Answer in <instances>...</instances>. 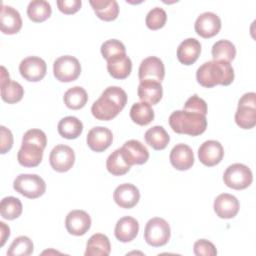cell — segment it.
<instances>
[{"mask_svg": "<svg viewBox=\"0 0 256 256\" xmlns=\"http://www.w3.org/2000/svg\"><path fill=\"white\" fill-rule=\"evenodd\" d=\"M127 103L126 92L118 86H109L101 96L92 104V115L101 121H109L115 118Z\"/></svg>", "mask_w": 256, "mask_h": 256, "instance_id": "6da1fadb", "label": "cell"}, {"mask_svg": "<svg viewBox=\"0 0 256 256\" xmlns=\"http://www.w3.org/2000/svg\"><path fill=\"white\" fill-rule=\"evenodd\" d=\"M196 79L205 88H212L216 85L228 86L234 80V70L230 62L211 60L197 69Z\"/></svg>", "mask_w": 256, "mask_h": 256, "instance_id": "7a4b0ae2", "label": "cell"}, {"mask_svg": "<svg viewBox=\"0 0 256 256\" xmlns=\"http://www.w3.org/2000/svg\"><path fill=\"white\" fill-rule=\"evenodd\" d=\"M169 125L178 134L198 136L205 132L207 119L203 114L176 110L169 116Z\"/></svg>", "mask_w": 256, "mask_h": 256, "instance_id": "3957f363", "label": "cell"}, {"mask_svg": "<svg viewBox=\"0 0 256 256\" xmlns=\"http://www.w3.org/2000/svg\"><path fill=\"white\" fill-rule=\"evenodd\" d=\"M13 188L26 198L36 199L45 193L46 183L37 174H19L13 182Z\"/></svg>", "mask_w": 256, "mask_h": 256, "instance_id": "277c9868", "label": "cell"}, {"mask_svg": "<svg viewBox=\"0 0 256 256\" xmlns=\"http://www.w3.org/2000/svg\"><path fill=\"white\" fill-rule=\"evenodd\" d=\"M235 122L242 129H251L256 125V94L248 92L238 101Z\"/></svg>", "mask_w": 256, "mask_h": 256, "instance_id": "5b68a950", "label": "cell"}, {"mask_svg": "<svg viewBox=\"0 0 256 256\" xmlns=\"http://www.w3.org/2000/svg\"><path fill=\"white\" fill-rule=\"evenodd\" d=\"M171 229L168 222L160 217L150 219L145 226L144 239L152 247H160L167 244L170 239Z\"/></svg>", "mask_w": 256, "mask_h": 256, "instance_id": "8992f818", "label": "cell"}, {"mask_svg": "<svg viewBox=\"0 0 256 256\" xmlns=\"http://www.w3.org/2000/svg\"><path fill=\"white\" fill-rule=\"evenodd\" d=\"M252 180V171L242 163H234L228 166L223 174L224 184L235 190L246 189L251 185Z\"/></svg>", "mask_w": 256, "mask_h": 256, "instance_id": "52a82bcc", "label": "cell"}, {"mask_svg": "<svg viewBox=\"0 0 256 256\" xmlns=\"http://www.w3.org/2000/svg\"><path fill=\"white\" fill-rule=\"evenodd\" d=\"M81 73V65L77 58L64 55L57 58L53 64L54 77L60 82L75 81Z\"/></svg>", "mask_w": 256, "mask_h": 256, "instance_id": "ba28073f", "label": "cell"}, {"mask_svg": "<svg viewBox=\"0 0 256 256\" xmlns=\"http://www.w3.org/2000/svg\"><path fill=\"white\" fill-rule=\"evenodd\" d=\"M49 162L55 171L67 172L74 165L75 153L71 147L64 144H58L51 150Z\"/></svg>", "mask_w": 256, "mask_h": 256, "instance_id": "9c48e42d", "label": "cell"}, {"mask_svg": "<svg viewBox=\"0 0 256 256\" xmlns=\"http://www.w3.org/2000/svg\"><path fill=\"white\" fill-rule=\"evenodd\" d=\"M47 71L46 62L37 56H29L19 64L21 76L30 82H38L44 78Z\"/></svg>", "mask_w": 256, "mask_h": 256, "instance_id": "30bf717a", "label": "cell"}, {"mask_svg": "<svg viewBox=\"0 0 256 256\" xmlns=\"http://www.w3.org/2000/svg\"><path fill=\"white\" fill-rule=\"evenodd\" d=\"M165 76V67L162 60L155 56L145 58L139 66L138 77L140 81L154 80L162 82Z\"/></svg>", "mask_w": 256, "mask_h": 256, "instance_id": "8fae6325", "label": "cell"}, {"mask_svg": "<svg viewBox=\"0 0 256 256\" xmlns=\"http://www.w3.org/2000/svg\"><path fill=\"white\" fill-rule=\"evenodd\" d=\"M126 162L132 165H142L149 159V151L144 144L138 140H128L120 148Z\"/></svg>", "mask_w": 256, "mask_h": 256, "instance_id": "7c38bea8", "label": "cell"}, {"mask_svg": "<svg viewBox=\"0 0 256 256\" xmlns=\"http://www.w3.org/2000/svg\"><path fill=\"white\" fill-rule=\"evenodd\" d=\"M195 32L203 38H211L217 35L221 29V20L213 12H204L200 14L194 24Z\"/></svg>", "mask_w": 256, "mask_h": 256, "instance_id": "4fadbf2b", "label": "cell"}, {"mask_svg": "<svg viewBox=\"0 0 256 256\" xmlns=\"http://www.w3.org/2000/svg\"><path fill=\"white\" fill-rule=\"evenodd\" d=\"M223 156L224 149L221 143L216 140H207L198 148L199 160L207 167H212L219 164L223 159Z\"/></svg>", "mask_w": 256, "mask_h": 256, "instance_id": "5bb4252c", "label": "cell"}, {"mask_svg": "<svg viewBox=\"0 0 256 256\" xmlns=\"http://www.w3.org/2000/svg\"><path fill=\"white\" fill-rule=\"evenodd\" d=\"M65 227L70 234L82 236L90 229L91 218L84 210H72L66 216Z\"/></svg>", "mask_w": 256, "mask_h": 256, "instance_id": "9a60e30c", "label": "cell"}, {"mask_svg": "<svg viewBox=\"0 0 256 256\" xmlns=\"http://www.w3.org/2000/svg\"><path fill=\"white\" fill-rule=\"evenodd\" d=\"M86 141L92 151L103 152L112 144L113 134L106 127L96 126L88 132Z\"/></svg>", "mask_w": 256, "mask_h": 256, "instance_id": "2e32d148", "label": "cell"}, {"mask_svg": "<svg viewBox=\"0 0 256 256\" xmlns=\"http://www.w3.org/2000/svg\"><path fill=\"white\" fill-rule=\"evenodd\" d=\"M115 203L121 208H133L140 199V192L136 186L130 183L120 184L116 187L113 193Z\"/></svg>", "mask_w": 256, "mask_h": 256, "instance_id": "e0dca14e", "label": "cell"}, {"mask_svg": "<svg viewBox=\"0 0 256 256\" xmlns=\"http://www.w3.org/2000/svg\"><path fill=\"white\" fill-rule=\"evenodd\" d=\"M214 211L219 218L231 219L235 217L239 211L240 205L238 199L228 193L219 194L214 200Z\"/></svg>", "mask_w": 256, "mask_h": 256, "instance_id": "ac0fdd59", "label": "cell"}, {"mask_svg": "<svg viewBox=\"0 0 256 256\" xmlns=\"http://www.w3.org/2000/svg\"><path fill=\"white\" fill-rule=\"evenodd\" d=\"M22 28L20 13L11 6L2 4L0 13V29L4 34H16Z\"/></svg>", "mask_w": 256, "mask_h": 256, "instance_id": "d6986e66", "label": "cell"}, {"mask_svg": "<svg viewBox=\"0 0 256 256\" xmlns=\"http://www.w3.org/2000/svg\"><path fill=\"white\" fill-rule=\"evenodd\" d=\"M170 163L177 170L184 171L190 169L194 164V154L187 144H177L170 152Z\"/></svg>", "mask_w": 256, "mask_h": 256, "instance_id": "ffe728a7", "label": "cell"}, {"mask_svg": "<svg viewBox=\"0 0 256 256\" xmlns=\"http://www.w3.org/2000/svg\"><path fill=\"white\" fill-rule=\"evenodd\" d=\"M43 151V148L34 143L22 142L17 154V160L24 167H36L42 161Z\"/></svg>", "mask_w": 256, "mask_h": 256, "instance_id": "44dd1931", "label": "cell"}, {"mask_svg": "<svg viewBox=\"0 0 256 256\" xmlns=\"http://www.w3.org/2000/svg\"><path fill=\"white\" fill-rule=\"evenodd\" d=\"M139 232L138 221L131 216H124L120 218L115 226L114 234L115 237L123 243L134 240Z\"/></svg>", "mask_w": 256, "mask_h": 256, "instance_id": "7402d4cb", "label": "cell"}, {"mask_svg": "<svg viewBox=\"0 0 256 256\" xmlns=\"http://www.w3.org/2000/svg\"><path fill=\"white\" fill-rule=\"evenodd\" d=\"M201 44L195 38H187L177 48V58L184 65H192L199 58Z\"/></svg>", "mask_w": 256, "mask_h": 256, "instance_id": "603a6c76", "label": "cell"}, {"mask_svg": "<svg viewBox=\"0 0 256 256\" xmlns=\"http://www.w3.org/2000/svg\"><path fill=\"white\" fill-rule=\"evenodd\" d=\"M137 94L142 102L155 105L162 98L163 88L160 82L154 80H143L140 81L138 85Z\"/></svg>", "mask_w": 256, "mask_h": 256, "instance_id": "cb8c5ba5", "label": "cell"}, {"mask_svg": "<svg viewBox=\"0 0 256 256\" xmlns=\"http://www.w3.org/2000/svg\"><path fill=\"white\" fill-rule=\"evenodd\" d=\"M111 244L109 238L101 233L93 234L86 244L85 256H107L110 254Z\"/></svg>", "mask_w": 256, "mask_h": 256, "instance_id": "d4e9b609", "label": "cell"}, {"mask_svg": "<svg viewBox=\"0 0 256 256\" xmlns=\"http://www.w3.org/2000/svg\"><path fill=\"white\" fill-rule=\"evenodd\" d=\"M92 6L96 16L104 21H113L118 17L119 5L115 0H91Z\"/></svg>", "mask_w": 256, "mask_h": 256, "instance_id": "484cf974", "label": "cell"}, {"mask_svg": "<svg viewBox=\"0 0 256 256\" xmlns=\"http://www.w3.org/2000/svg\"><path fill=\"white\" fill-rule=\"evenodd\" d=\"M107 70L115 79L127 78L132 70L131 59L125 54L107 61Z\"/></svg>", "mask_w": 256, "mask_h": 256, "instance_id": "4316f807", "label": "cell"}, {"mask_svg": "<svg viewBox=\"0 0 256 256\" xmlns=\"http://www.w3.org/2000/svg\"><path fill=\"white\" fill-rule=\"evenodd\" d=\"M57 130L60 136L66 139H76L83 131L82 122L74 116H67L62 118L58 125Z\"/></svg>", "mask_w": 256, "mask_h": 256, "instance_id": "83f0119b", "label": "cell"}, {"mask_svg": "<svg viewBox=\"0 0 256 256\" xmlns=\"http://www.w3.org/2000/svg\"><path fill=\"white\" fill-rule=\"evenodd\" d=\"M146 143L154 150H163L170 141V137L162 126H153L149 128L144 135Z\"/></svg>", "mask_w": 256, "mask_h": 256, "instance_id": "f1b7e54d", "label": "cell"}, {"mask_svg": "<svg viewBox=\"0 0 256 256\" xmlns=\"http://www.w3.org/2000/svg\"><path fill=\"white\" fill-rule=\"evenodd\" d=\"M131 120L141 126L148 125L154 119V111L150 104L146 102H136L130 109Z\"/></svg>", "mask_w": 256, "mask_h": 256, "instance_id": "f546056e", "label": "cell"}, {"mask_svg": "<svg viewBox=\"0 0 256 256\" xmlns=\"http://www.w3.org/2000/svg\"><path fill=\"white\" fill-rule=\"evenodd\" d=\"M65 105L72 110H78L85 106L88 101V94L83 87L74 86L69 88L63 97Z\"/></svg>", "mask_w": 256, "mask_h": 256, "instance_id": "4dcf8cb0", "label": "cell"}, {"mask_svg": "<svg viewBox=\"0 0 256 256\" xmlns=\"http://www.w3.org/2000/svg\"><path fill=\"white\" fill-rule=\"evenodd\" d=\"M51 5L45 0H33L27 7V15L29 19L36 23L47 20L51 16Z\"/></svg>", "mask_w": 256, "mask_h": 256, "instance_id": "1f68e13d", "label": "cell"}, {"mask_svg": "<svg viewBox=\"0 0 256 256\" xmlns=\"http://www.w3.org/2000/svg\"><path fill=\"white\" fill-rule=\"evenodd\" d=\"M212 57L215 61H232L236 56V48L229 40H219L212 46Z\"/></svg>", "mask_w": 256, "mask_h": 256, "instance_id": "d6a6232c", "label": "cell"}, {"mask_svg": "<svg viewBox=\"0 0 256 256\" xmlns=\"http://www.w3.org/2000/svg\"><path fill=\"white\" fill-rule=\"evenodd\" d=\"M106 168L112 175L122 176L130 170L131 166L126 162L120 148H118L108 156L106 160Z\"/></svg>", "mask_w": 256, "mask_h": 256, "instance_id": "836d02e7", "label": "cell"}, {"mask_svg": "<svg viewBox=\"0 0 256 256\" xmlns=\"http://www.w3.org/2000/svg\"><path fill=\"white\" fill-rule=\"evenodd\" d=\"M24 95V89L16 81L8 80L1 83V98L8 104H14L19 102Z\"/></svg>", "mask_w": 256, "mask_h": 256, "instance_id": "e575fe53", "label": "cell"}, {"mask_svg": "<svg viewBox=\"0 0 256 256\" xmlns=\"http://www.w3.org/2000/svg\"><path fill=\"white\" fill-rule=\"evenodd\" d=\"M23 207L21 201L13 196L4 197L0 203V213L4 219L14 220L22 213Z\"/></svg>", "mask_w": 256, "mask_h": 256, "instance_id": "d590c367", "label": "cell"}, {"mask_svg": "<svg viewBox=\"0 0 256 256\" xmlns=\"http://www.w3.org/2000/svg\"><path fill=\"white\" fill-rule=\"evenodd\" d=\"M34 246L32 240L27 236H19L13 240L9 249L8 256H29L33 253Z\"/></svg>", "mask_w": 256, "mask_h": 256, "instance_id": "8d00e7d4", "label": "cell"}, {"mask_svg": "<svg viewBox=\"0 0 256 256\" xmlns=\"http://www.w3.org/2000/svg\"><path fill=\"white\" fill-rule=\"evenodd\" d=\"M101 54L103 58L108 61L110 59H113L115 57L125 55L126 54V48L124 44L117 39H110L102 43L101 45Z\"/></svg>", "mask_w": 256, "mask_h": 256, "instance_id": "74e56055", "label": "cell"}, {"mask_svg": "<svg viewBox=\"0 0 256 256\" xmlns=\"http://www.w3.org/2000/svg\"><path fill=\"white\" fill-rule=\"evenodd\" d=\"M167 20V14L164 9L160 7L152 8L146 15V26L151 30H158L162 28Z\"/></svg>", "mask_w": 256, "mask_h": 256, "instance_id": "f35d334b", "label": "cell"}, {"mask_svg": "<svg viewBox=\"0 0 256 256\" xmlns=\"http://www.w3.org/2000/svg\"><path fill=\"white\" fill-rule=\"evenodd\" d=\"M183 110L193 113H199L206 116L207 114V104L206 102L200 98L198 95H193L190 98L187 99V101L184 104Z\"/></svg>", "mask_w": 256, "mask_h": 256, "instance_id": "ab89813d", "label": "cell"}, {"mask_svg": "<svg viewBox=\"0 0 256 256\" xmlns=\"http://www.w3.org/2000/svg\"><path fill=\"white\" fill-rule=\"evenodd\" d=\"M22 142L34 143L40 146L41 148L45 149L47 145V137H46V134L40 129H30L24 133Z\"/></svg>", "mask_w": 256, "mask_h": 256, "instance_id": "60d3db41", "label": "cell"}, {"mask_svg": "<svg viewBox=\"0 0 256 256\" xmlns=\"http://www.w3.org/2000/svg\"><path fill=\"white\" fill-rule=\"evenodd\" d=\"M193 251L197 256H215L217 254L214 244L206 239L197 240L194 243Z\"/></svg>", "mask_w": 256, "mask_h": 256, "instance_id": "b9f144b4", "label": "cell"}, {"mask_svg": "<svg viewBox=\"0 0 256 256\" xmlns=\"http://www.w3.org/2000/svg\"><path fill=\"white\" fill-rule=\"evenodd\" d=\"M58 9L67 15L74 14L80 10L82 2L81 0H58L57 2Z\"/></svg>", "mask_w": 256, "mask_h": 256, "instance_id": "7bdbcfd3", "label": "cell"}, {"mask_svg": "<svg viewBox=\"0 0 256 256\" xmlns=\"http://www.w3.org/2000/svg\"><path fill=\"white\" fill-rule=\"evenodd\" d=\"M0 153H7L13 146V135L11 131L5 126H0Z\"/></svg>", "mask_w": 256, "mask_h": 256, "instance_id": "ee69618b", "label": "cell"}, {"mask_svg": "<svg viewBox=\"0 0 256 256\" xmlns=\"http://www.w3.org/2000/svg\"><path fill=\"white\" fill-rule=\"evenodd\" d=\"M0 231H1V243H0V246L2 247L5 244L7 238H9V236H10V228L4 222L1 221L0 222Z\"/></svg>", "mask_w": 256, "mask_h": 256, "instance_id": "f6af8a7d", "label": "cell"}, {"mask_svg": "<svg viewBox=\"0 0 256 256\" xmlns=\"http://www.w3.org/2000/svg\"><path fill=\"white\" fill-rule=\"evenodd\" d=\"M10 80V77H9V73L7 72L6 68L4 66L1 67V83H4L6 81Z\"/></svg>", "mask_w": 256, "mask_h": 256, "instance_id": "bcb514c9", "label": "cell"}]
</instances>
